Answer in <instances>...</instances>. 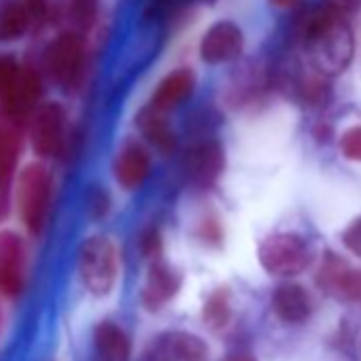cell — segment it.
Listing matches in <instances>:
<instances>
[{
    "mask_svg": "<svg viewBox=\"0 0 361 361\" xmlns=\"http://www.w3.org/2000/svg\"><path fill=\"white\" fill-rule=\"evenodd\" d=\"M304 47L310 68L323 77H334L344 73L353 62L355 37L346 18L323 5L306 18Z\"/></svg>",
    "mask_w": 361,
    "mask_h": 361,
    "instance_id": "6da1fadb",
    "label": "cell"
},
{
    "mask_svg": "<svg viewBox=\"0 0 361 361\" xmlns=\"http://www.w3.org/2000/svg\"><path fill=\"white\" fill-rule=\"evenodd\" d=\"M51 192H54V180L45 164L32 161L24 166L18 178L16 200L22 221L32 236H39L47 224L49 209H51Z\"/></svg>",
    "mask_w": 361,
    "mask_h": 361,
    "instance_id": "7a4b0ae2",
    "label": "cell"
},
{
    "mask_svg": "<svg viewBox=\"0 0 361 361\" xmlns=\"http://www.w3.org/2000/svg\"><path fill=\"white\" fill-rule=\"evenodd\" d=\"M79 276L83 287L94 295H106L117 283L119 255L109 236H90L79 249Z\"/></svg>",
    "mask_w": 361,
    "mask_h": 361,
    "instance_id": "3957f363",
    "label": "cell"
},
{
    "mask_svg": "<svg viewBox=\"0 0 361 361\" xmlns=\"http://www.w3.org/2000/svg\"><path fill=\"white\" fill-rule=\"evenodd\" d=\"M257 257L262 268L272 276H295L310 266L312 253L308 243L293 232H276L259 243Z\"/></svg>",
    "mask_w": 361,
    "mask_h": 361,
    "instance_id": "277c9868",
    "label": "cell"
},
{
    "mask_svg": "<svg viewBox=\"0 0 361 361\" xmlns=\"http://www.w3.org/2000/svg\"><path fill=\"white\" fill-rule=\"evenodd\" d=\"M85 66V45L79 32L66 30L45 51V71L51 81L64 90L79 85Z\"/></svg>",
    "mask_w": 361,
    "mask_h": 361,
    "instance_id": "5b68a950",
    "label": "cell"
},
{
    "mask_svg": "<svg viewBox=\"0 0 361 361\" xmlns=\"http://www.w3.org/2000/svg\"><path fill=\"white\" fill-rule=\"evenodd\" d=\"M30 142L37 155L58 157L66 147V111L60 102H45L30 115Z\"/></svg>",
    "mask_w": 361,
    "mask_h": 361,
    "instance_id": "8992f818",
    "label": "cell"
},
{
    "mask_svg": "<svg viewBox=\"0 0 361 361\" xmlns=\"http://www.w3.org/2000/svg\"><path fill=\"white\" fill-rule=\"evenodd\" d=\"M317 285L325 295L338 302L361 304V270L353 268L346 259H342L331 251L325 253L319 266Z\"/></svg>",
    "mask_w": 361,
    "mask_h": 361,
    "instance_id": "52a82bcc",
    "label": "cell"
},
{
    "mask_svg": "<svg viewBox=\"0 0 361 361\" xmlns=\"http://www.w3.org/2000/svg\"><path fill=\"white\" fill-rule=\"evenodd\" d=\"M41 94H43L41 75L32 66H20L9 87L0 94V106H3L9 121H24L39 106Z\"/></svg>",
    "mask_w": 361,
    "mask_h": 361,
    "instance_id": "ba28073f",
    "label": "cell"
},
{
    "mask_svg": "<svg viewBox=\"0 0 361 361\" xmlns=\"http://www.w3.org/2000/svg\"><path fill=\"white\" fill-rule=\"evenodd\" d=\"M26 283V245L18 232H0V293L18 298Z\"/></svg>",
    "mask_w": 361,
    "mask_h": 361,
    "instance_id": "9c48e42d",
    "label": "cell"
},
{
    "mask_svg": "<svg viewBox=\"0 0 361 361\" xmlns=\"http://www.w3.org/2000/svg\"><path fill=\"white\" fill-rule=\"evenodd\" d=\"M226 168V151L217 140L194 145L183 157V172L192 185L211 188Z\"/></svg>",
    "mask_w": 361,
    "mask_h": 361,
    "instance_id": "30bf717a",
    "label": "cell"
},
{
    "mask_svg": "<svg viewBox=\"0 0 361 361\" xmlns=\"http://www.w3.org/2000/svg\"><path fill=\"white\" fill-rule=\"evenodd\" d=\"M245 49V35L234 22L213 24L200 43V58L207 64H228L236 60Z\"/></svg>",
    "mask_w": 361,
    "mask_h": 361,
    "instance_id": "8fae6325",
    "label": "cell"
},
{
    "mask_svg": "<svg viewBox=\"0 0 361 361\" xmlns=\"http://www.w3.org/2000/svg\"><path fill=\"white\" fill-rule=\"evenodd\" d=\"M180 283H183V276L180 272L166 264L164 259H153L147 279H145V287L140 291V302L147 310L155 312L161 306H166L180 289Z\"/></svg>",
    "mask_w": 361,
    "mask_h": 361,
    "instance_id": "7c38bea8",
    "label": "cell"
},
{
    "mask_svg": "<svg viewBox=\"0 0 361 361\" xmlns=\"http://www.w3.org/2000/svg\"><path fill=\"white\" fill-rule=\"evenodd\" d=\"M113 172H115V180L123 190H128V192L140 190L151 172L149 151L140 142L128 140L115 157Z\"/></svg>",
    "mask_w": 361,
    "mask_h": 361,
    "instance_id": "4fadbf2b",
    "label": "cell"
},
{
    "mask_svg": "<svg viewBox=\"0 0 361 361\" xmlns=\"http://www.w3.org/2000/svg\"><path fill=\"white\" fill-rule=\"evenodd\" d=\"M194 87H196V75H194L192 68L172 71L155 87L153 98H151V106L157 109V111L168 113L174 106H178L183 100H188L192 96Z\"/></svg>",
    "mask_w": 361,
    "mask_h": 361,
    "instance_id": "5bb4252c",
    "label": "cell"
},
{
    "mask_svg": "<svg viewBox=\"0 0 361 361\" xmlns=\"http://www.w3.org/2000/svg\"><path fill=\"white\" fill-rule=\"evenodd\" d=\"M272 308L285 323H304L312 314L308 291L295 283H283L272 293Z\"/></svg>",
    "mask_w": 361,
    "mask_h": 361,
    "instance_id": "9a60e30c",
    "label": "cell"
},
{
    "mask_svg": "<svg viewBox=\"0 0 361 361\" xmlns=\"http://www.w3.org/2000/svg\"><path fill=\"white\" fill-rule=\"evenodd\" d=\"M22 151V140L16 130L3 128L0 130V219L9 213V196H11V180L18 168Z\"/></svg>",
    "mask_w": 361,
    "mask_h": 361,
    "instance_id": "2e32d148",
    "label": "cell"
},
{
    "mask_svg": "<svg viewBox=\"0 0 361 361\" xmlns=\"http://www.w3.org/2000/svg\"><path fill=\"white\" fill-rule=\"evenodd\" d=\"M136 128L142 134V138L155 147L159 153L168 155L176 149V134L172 130V126L166 119L164 111L153 109L151 104L145 106L138 115H136Z\"/></svg>",
    "mask_w": 361,
    "mask_h": 361,
    "instance_id": "e0dca14e",
    "label": "cell"
},
{
    "mask_svg": "<svg viewBox=\"0 0 361 361\" xmlns=\"http://www.w3.org/2000/svg\"><path fill=\"white\" fill-rule=\"evenodd\" d=\"M94 342L102 361H128L130 357V338L113 321H102L96 325Z\"/></svg>",
    "mask_w": 361,
    "mask_h": 361,
    "instance_id": "ac0fdd59",
    "label": "cell"
},
{
    "mask_svg": "<svg viewBox=\"0 0 361 361\" xmlns=\"http://www.w3.org/2000/svg\"><path fill=\"white\" fill-rule=\"evenodd\" d=\"M100 9V0H56L58 18L68 24L73 32H85L96 22Z\"/></svg>",
    "mask_w": 361,
    "mask_h": 361,
    "instance_id": "d6986e66",
    "label": "cell"
},
{
    "mask_svg": "<svg viewBox=\"0 0 361 361\" xmlns=\"http://www.w3.org/2000/svg\"><path fill=\"white\" fill-rule=\"evenodd\" d=\"M32 16L24 0H5L0 5V41H16L22 39L30 26Z\"/></svg>",
    "mask_w": 361,
    "mask_h": 361,
    "instance_id": "ffe728a7",
    "label": "cell"
},
{
    "mask_svg": "<svg viewBox=\"0 0 361 361\" xmlns=\"http://www.w3.org/2000/svg\"><path fill=\"white\" fill-rule=\"evenodd\" d=\"M164 350H168V355L174 361H204L207 357V344L194 336V334H185V331H174L168 334L161 340Z\"/></svg>",
    "mask_w": 361,
    "mask_h": 361,
    "instance_id": "44dd1931",
    "label": "cell"
},
{
    "mask_svg": "<svg viewBox=\"0 0 361 361\" xmlns=\"http://www.w3.org/2000/svg\"><path fill=\"white\" fill-rule=\"evenodd\" d=\"M232 306H230V291L228 289H215L202 308V319L211 329H221L230 323Z\"/></svg>",
    "mask_w": 361,
    "mask_h": 361,
    "instance_id": "7402d4cb",
    "label": "cell"
},
{
    "mask_svg": "<svg viewBox=\"0 0 361 361\" xmlns=\"http://www.w3.org/2000/svg\"><path fill=\"white\" fill-rule=\"evenodd\" d=\"M327 77H323L321 73H317V71H312V75H308V77H304L302 79V83H300V94H302V98L308 102V104H323V102H327V98H329V85H327V81H325Z\"/></svg>",
    "mask_w": 361,
    "mask_h": 361,
    "instance_id": "603a6c76",
    "label": "cell"
},
{
    "mask_svg": "<svg viewBox=\"0 0 361 361\" xmlns=\"http://www.w3.org/2000/svg\"><path fill=\"white\" fill-rule=\"evenodd\" d=\"M340 151L350 161H361V126H350L340 136Z\"/></svg>",
    "mask_w": 361,
    "mask_h": 361,
    "instance_id": "cb8c5ba5",
    "label": "cell"
},
{
    "mask_svg": "<svg viewBox=\"0 0 361 361\" xmlns=\"http://www.w3.org/2000/svg\"><path fill=\"white\" fill-rule=\"evenodd\" d=\"M85 198H87V202H85L87 204V213L94 219H102L109 213V209H111V196L102 188H92Z\"/></svg>",
    "mask_w": 361,
    "mask_h": 361,
    "instance_id": "d4e9b609",
    "label": "cell"
},
{
    "mask_svg": "<svg viewBox=\"0 0 361 361\" xmlns=\"http://www.w3.org/2000/svg\"><path fill=\"white\" fill-rule=\"evenodd\" d=\"M138 245H140V251H142L145 257L157 259L159 253H161V234H159V230H157V228H147V230L140 234Z\"/></svg>",
    "mask_w": 361,
    "mask_h": 361,
    "instance_id": "484cf974",
    "label": "cell"
},
{
    "mask_svg": "<svg viewBox=\"0 0 361 361\" xmlns=\"http://www.w3.org/2000/svg\"><path fill=\"white\" fill-rule=\"evenodd\" d=\"M342 245L357 257H361V217L350 221L342 232Z\"/></svg>",
    "mask_w": 361,
    "mask_h": 361,
    "instance_id": "4316f807",
    "label": "cell"
},
{
    "mask_svg": "<svg viewBox=\"0 0 361 361\" xmlns=\"http://www.w3.org/2000/svg\"><path fill=\"white\" fill-rule=\"evenodd\" d=\"M198 234H200V238H202L207 245H213V247L221 245V240H224V230H221V226H219V221H217L215 217H207V219L200 224Z\"/></svg>",
    "mask_w": 361,
    "mask_h": 361,
    "instance_id": "83f0119b",
    "label": "cell"
},
{
    "mask_svg": "<svg viewBox=\"0 0 361 361\" xmlns=\"http://www.w3.org/2000/svg\"><path fill=\"white\" fill-rule=\"evenodd\" d=\"M20 66H22V64H18L13 58H9V56H0V94H3V92L9 87V83H11L13 77L18 75Z\"/></svg>",
    "mask_w": 361,
    "mask_h": 361,
    "instance_id": "f1b7e54d",
    "label": "cell"
},
{
    "mask_svg": "<svg viewBox=\"0 0 361 361\" xmlns=\"http://www.w3.org/2000/svg\"><path fill=\"white\" fill-rule=\"evenodd\" d=\"M327 7L346 18L348 13H357L361 9V0H327Z\"/></svg>",
    "mask_w": 361,
    "mask_h": 361,
    "instance_id": "f546056e",
    "label": "cell"
},
{
    "mask_svg": "<svg viewBox=\"0 0 361 361\" xmlns=\"http://www.w3.org/2000/svg\"><path fill=\"white\" fill-rule=\"evenodd\" d=\"M32 20H43L47 16V9H49V0H24Z\"/></svg>",
    "mask_w": 361,
    "mask_h": 361,
    "instance_id": "4dcf8cb0",
    "label": "cell"
},
{
    "mask_svg": "<svg viewBox=\"0 0 361 361\" xmlns=\"http://www.w3.org/2000/svg\"><path fill=\"white\" fill-rule=\"evenodd\" d=\"M298 3V0H270V5L279 7V9H289Z\"/></svg>",
    "mask_w": 361,
    "mask_h": 361,
    "instance_id": "1f68e13d",
    "label": "cell"
},
{
    "mask_svg": "<svg viewBox=\"0 0 361 361\" xmlns=\"http://www.w3.org/2000/svg\"><path fill=\"white\" fill-rule=\"evenodd\" d=\"M226 361H255L251 355H232V357H228Z\"/></svg>",
    "mask_w": 361,
    "mask_h": 361,
    "instance_id": "d6a6232c",
    "label": "cell"
}]
</instances>
